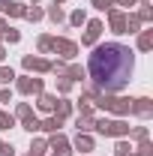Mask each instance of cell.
<instances>
[{"instance_id": "1", "label": "cell", "mask_w": 153, "mask_h": 156, "mask_svg": "<svg viewBox=\"0 0 153 156\" xmlns=\"http://www.w3.org/2000/svg\"><path fill=\"white\" fill-rule=\"evenodd\" d=\"M129 75H132V51L126 45L108 42L90 54V78L99 90L117 93L129 84Z\"/></svg>"}]
</instances>
